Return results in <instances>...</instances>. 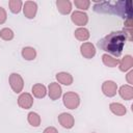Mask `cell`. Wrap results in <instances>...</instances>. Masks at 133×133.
Masks as SVG:
<instances>
[{
  "instance_id": "5",
  "label": "cell",
  "mask_w": 133,
  "mask_h": 133,
  "mask_svg": "<svg viewBox=\"0 0 133 133\" xmlns=\"http://www.w3.org/2000/svg\"><path fill=\"white\" fill-rule=\"evenodd\" d=\"M37 11V4L34 1H26L23 4L24 16L28 19H33Z\"/></svg>"
},
{
  "instance_id": "14",
  "label": "cell",
  "mask_w": 133,
  "mask_h": 133,
  "mask_svg": "<svg viewBox=\"0 0 133 133\" xmlns=\"http://www.w3.org/2000/svg\"><path fill=\"white\" fill-rule=\"evenodd\" d=\"M118 92H119V96H121L124 100L129 101V100H132V99H133V87H132L131 85H129V84H128V85H123V86H121Z\"/></svg>"
},
{
  "instance_id": "13",
  "label": "cell",
  "mask_w": 133,
  "mask_h": 133,
  "mask_svg": "<svg viewBox=\"0 0 133 133\" xmlns=\"http://www.w3.org/2000/svg\"><path fill=\"white\" fill-rule=\"evenodd\" d=\"M118 64H119V70L122 72H126L133 66V57L131 55H126L119 60Z\"/></svg>"
},
{
  "instance_id": "20",
  "label": "cell",
  "mask_w": 133,
  "mask_h": 133,
  "mask_svg": "<svg viewBox=\"0 0 133 133\" xmlns=\"http://www.w3.org/2000/svg\"><path fill=\"white\" fill-rule=\"evenodd\" d=\"M75 37L81 42L87 41L89 37V31L84 27H80L75 30Z\"/></svg>"
},
{
  "instance_id": "17",
  "label": "cell",
  "mask_w": 133,
  "mask_h": 133,
  "mask_svg": "<svg viewBox=\"0 0 133 133\" xmlns=\"http://www.w3.org/2000/svg\"><path fill=\"white\" fill-rule=\"evenodd\" d=\"M109 108H110V111L116 115H125L127 112L126 107L121 103H111L109 105Z\"/></svg>"
},
{
  "instance_id": "2",
  "label": "cell",
  "mask_w": 133,
  "mask_h": 133,
  "mask_svg": "<svg viewBox=\"0 0 133 133\" xmlns=\"http://www.w3.org/2000/svg\"><path fill=\"white\" fill-rule=\"evenodd\" d=\"M126 39V35L123 31H112L98 42V47L103 51L118 57L123 52Z\"/></svg>"
},
{
  "instance_id": "21",
  "label": "cell",
  "mask_w": 133,
  "mask_h": 133,
  "mask_svg": "<svg viewBox=\"0 0 133 133\" xmlns=\"http://www.w3.org/2000/svg\"><path fill=\"white\" fill-rule=\"evenodd\" d=\"M27 119L32 127H38L41 125V116L36 112H29L27 115Z\"/></svg>"
},
{
  "instance_id": "26",
  "label": "cell",
  "mask_w": 133,
  "mask_h": 133,
  "mask_svg": "<svg viewBox=\"0 0 133 133\" xmlns=\"http://www.w3.org/2000/svg\"><path fill=\"white\" fill-rule=\"evenodd\" d=\"M127 81H128L129 85L133 84V71H130V72L127 74Z\"/></svg>"
},
{
  "instance_id": "3",
  "label": "cell",
  "mask_w": 133,
  "mask_h": 133,
  "mask_svg": "<svg viewBox=\"0 0 133 133\" xmlns=\"http://www.w3.org/2000/svg\"><path fill=\"white\" fill-rule=\"evenodd\" d=\"M63 105L69 109H76L80 104L79 96L74 91H68L62 97Z\"/></svg>"
},
{
  "instance_id": "10",
  "label": "cell",
  "mask_w": 133,
  "mask_h": 133,
  "mask_svg": "<svg viewBox=\"0 0 133 133\" xmlns=\"http://www.w3.org/2000/svg\"><path fill=\"white\" fill-rule=\"evenodd\" d=\"M48 94H49L50 99L53 101L59 99L62 94V89H61V86L59 85V83H57V82L50 83L49 87H48Z\"/></svg>"
},
{
  "instance_id": "27",
  "label": "cell",
  "mask_w": 133,
  "mask_h": 133,
  "mask_svg": "<svg viewBox=\"0 0 133 133\" xmlns=\"http://www.w3.org/2000/svg\"><path fill=\"white\" fill-rule=\"evenodd\" d=\"M43 133H58V131H57V129L54 128V127H48V128H46V129L44 130Z\"/></svg>"
},
{
  "instance_id": "18",
  "label": "cell",
  "mask_w": 133,
  "mask_h": 133,
  "mask_svg": "<svg viewBox=\"0 0 133 133\" xmlns=\"http://www.w3.org/2000/svg\"><path fill=\"white\" fill-rule=\"evenodd\" d=\"M22 56L26 60H33L36 57V51L32 47H25L22 49Z\"/></svg>"
},
{
  "instance_id": "23",
  "label": "cell",
  "mask_w": 133,
  "mask_h": 133,
  "mask_svg": "<svg viewBox=\"0 0 133 133\" xmlns=\"http://www.w3.org/2000/svg\"><path fill=\"white\" fill-rule=\"evenodd\" d=\"M14 31L10 28H3L0 30V37L4 41H10L14 38Z\"/></svg>"
},
{
  "instance_id": "25",
  "label": "cell",
  "mask_w": 133,
  "mask_h": 133,
  "mask_svg": "<svg viewBox=\"0 0 133 133\" xmlns=\"http://www.w3.org/2000/svg\"><path fill=\"white\" fill-rule=\"evenodd\" d=\"M7 19V15H6V11L3 7L0 6V24H3Z\"/></svg>"
},
{
  "instance_id": "7",
  "label": "cell",
  "mask_w": 133,
  "mask_h": 133,
  "mask_svg": "<svg viewBox=\"0 0 133 133\" xmlns=\"http://www.w3.org/2000/svg\"><path fill=\"white\" fill-rule=\"evenodd\" d=\"M116 90H117V84L114 81L111 80H107L105 82H103L102 84V91L105 96L107 97H113L116 95Z\"/></svg>"
},
{
  "instance_id": "6",
  "label": "cell",
  "mask_w": 133,
  "mask_h": 133,
  "mask_svg": "<svg viewBox=\"0 0 133 133\" xmlns=\"http://www.w3.org/2000/svg\"><path fill=\"white\" fill-rule=\"evenodd\" d=\"M71 20H72V22L74 24H76L78 26H84L88 22V16L85 12H83V11L76 10V11H74L72 14Z\"/></svg>"
},
{
  "instance_id": "8",
  "label": "cell",
  "mask_w": 133,
  "mask_h": 133,
  "mask_svg": "<svg viewBox=\"0 0 133 133\" xmlns=\"http://www.w3.org/2000/svg\"><path fill=\"white\" fill-rule=\"evenodd\" d=\"M18 105L23 109H29L33 105V98L28 92H23L18 98Z\"/></svg>"
},
{
  "instance_id": "16",
  "label": "cell",
  "mask_w": 133,
  "mask_h": 133,
  "mask_svg": "<svg viewBox=\"0 0 133 133\" xmlns=\"http://www.w3.org/2000/svg\"><path fill=\"white\" fill-rule=\"evenodd\" d=\"M32 94L35 98L37 99H42L46 96L47 94V89H46V86L44 84H41V83H36L32 86Z\"/></svg>"
},
{
  "instance_id": "12",
  "label": "cell",
  "mask_w": 133,
  "mask_h": 133,
  "mask_svg": "<svg viewBox=\"0 0 133 133\" xmlns=\"http://www.w3.org/2000/svg\"><path fill=\"white\" fill-rule=\"evenodd\" d=\"M56 6L58 11L62 15H68L72 10V3L69 0H57Z\"/></svg>"
},
{
  "instance_id": "28",
  "label": "cell",
  "mask_w": 133,
  "mask_h": 133,
  "mask_svg": "<svg viewBox=\"0 0 133 133\" xmlns=\"http://www.w3.org/2000/svg\"><path fill=\"white\" fill-rule=\"evenodd\" d=\"M125 28H132V19L125 20Z\"/></svg>"
},
{
  "instance_id": "11",
  "label": "cell",
  "mask_w": 133,
  "mask_h": 133,
  "mask_svg": "<svg viewBox=\"0 0 133 133\" xmlns=\"http://www.w3.org/2000/svg\"><path fill=\"white\" fill-rule=\"evenodd\" d=\"M80 52L81 55L87 59H90L96 55V49L91 43H83L80 47Z\"/></svg>"
},
{
  "instance_id": "19",
  "label": "cell",
  "mask_w": 133,
  "mask_h": 133,
  "mask_svg": "<svg viewBox=\"0 0 133 133\" xmlns=\"http://www.w3.org/2000/svg\"><path fill=\"white\" fill-rule=\"evenodd\" d=\"M102 61L106 66H109V68H114L119 62V60L117 58H114V57H112L108 54H103L102 55Z\"/></svg>"
},
{
  "instance_id": "9",
  "label": "cell",
  "mask_w": 133,
  "mask_h": 133,
  "mask_svg": "<svg viewBox=\"0 0 133 133\" xmlns=\"http://www.w3.org/2000/svg\"><path fill=\"white\" fill-rule=\"evenodd\" d=\"M58 122L59 124L65 128V129H71L73 128L74 124H75V119H74V116L70 113H66V112H63V113H60L58 115Z\"/></svg>"
},
{
  "instance_id": "22",
  "label": "cell",
  "mask_w": 133,
  "mask_h": 133,
  "mask_svg": "<svg viewBox=\"0 0 133 133\" xmlns=\"http://www.w3.org/2000/svg\"><path fill=\"white\" fill-rule=\"evenodd\" d=\"M8 5H9V9L12 14H19L22 8L23 2L21 0H10L8 2Z\"/></svg>"
},
{
  "instance_id": "1",
  "label": "cell",
  "mask_w": 133,
  "mask_h": 133,
  "mask_svg": "<svg viewBox=\"0 0 133 133\" xmlns=\"http://www.w3.org/2000/svg\"><path fill=\"white\" fill-rule=\"evenodd\" d=\"M97 4L94 6V10L96 12L101 14H112L117 15L121 18L128 20L132 19V6L131 1H116V2H110V1H104L99 2L96 1Z\"/></svg>"
},
{
  "instance_id": "4",
  "label": "cell",
  "mask_w": 133,
  "mask_h": 133,
  "mask_svg": "<svg viewBox=\"0 0 133 133\" xmlns=\"http://www.w3.org/2000/svg\"><path fill=\"white\" fill-rule=\"evenodd\" d=\"M9 85L15 92L19 94L22 91V89L24 87V80L21 77V75H19L17 73H12L9 75Z\"/></svg>"
},
{
  "instance_id": "15",
  "label": "cell",
  "mask_w": 133,
  "mask_h": 133,
  "mask_svg": "<svg viewBox=\"0 0 133 133\" xmlns=\"http://www.w3.org/2000/svg\"><path fill=\"white\" fill-rule=\"evenodd\" d=\"M56 79L59 83L63 84V85H71L73 83V77L71 74L66 73V72H60L56 74Z\"/></svg>"
},
{
  "instance_id": "24",
  "label": "cell",
  "mask_w": 133,
  "mask_h": 133,
  "mask_svg": "<svg viewBox=\"0 0 133 133\" xmlns=\"http://www.w3.org/2000/svg\"><path fill=\"white\" fill-rule=\"evenodd\" d=\"M74 4L77 6V8L86 10V9H88V7L90 5V1L89 0H75Z\"/></svg>"
}]
</instances>
